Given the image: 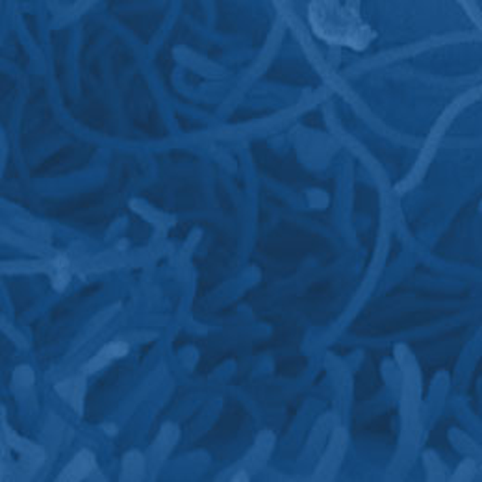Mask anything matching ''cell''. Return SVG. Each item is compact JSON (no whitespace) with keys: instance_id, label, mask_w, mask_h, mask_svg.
<instances>
[{"instance_id":"6","label":"cell","mask_w":482,"mask_h":482,"mask_svg":"<svg viewBox=\"0 0 482 482\" xmlns=\"http://www.w3.org/2000/svg\"><path fill=\"white\" fill-rule=\"evenodd\" d=\"M475 472H477V467H475V464H473L472 460L462 462V466L458 467V472L453 475V481H472Z\"/></svg>"},{"instance_id":"5","label":"cell","mask_w":482,"mask_h":482,"mask_svg":"<svg viewBox=\"0 0 482 482\" xmlns=\"http://www.w3.org/2000/svg\"><path fill=\"white\" fill-rule=\"evenodd\" d=\"M50 278H52V284H54L56 289H63L69 284V278H71V271H69V262H67L65 256H60L58 260L52 262L50 266Z\"/></svg>"},{"instance_id":"3","label":"cell","mask_w":482,"mask_h":482,"mask_svg":"<svg viewBox=\"0 0 482 482\" xmlns=\"http://www.w3.org/2000/svg\"><path fill=\"white\" fill-rule=\"evenodd\" d=\"M95 455L89 449H82L74 458H72L63 472L58 475V481L61 482H74L83 481V479L95 472Z\"/></svg>"},{"instance_id":"4","label":"cell","mask_w":482,"mask_h":482,"mask_svg":"<svg viewBox=\"0 0 482 482\" xmlns=\"http://www.w3.org/2000/svg\"><path fill=\"white\" fill-rule=\"evenodd\" d=\"M127 353H128V344H124V342H111V344L104 345V347H102V349H100L99 353H97V355L88 362V366L83 367V371L86 373L99 371V369H102L104 366L111 364L113 360H117V358H121V356L127 355Z\"/></svg>"},{"instance_id":"8","label":"cell","mask_w":482,"mask_h":482,"mask_svg":"<svg viewBox=\"0 0 482 482\" xmlns=\"http://www.w3.org/2000/svg\"><path fill=\"white\" fill-rule=\"evenodd\" d=\"M232 481H249V477H247V473H238V475H234Z\"/></svg>"},{"instance_id":"2","label":"cell","mask_w":482,"mask_h":482,"mask_svg":"<svg viewBox=\"0 0 482 482\" xmlns=\"http://www.w3.org/2000/svg\"><path fill=\"white\" fill-rule=\"evenodd\" d=\"M473 99H458L455 102V104L451 106L449 110L445 111L444 115H442V119L438 121V124L434 127V130H433V134H431V138H428V141H427V145H425V149H423V154H421V158L417 160V163H416V169H414V172L410 175V178L406 180L405 184H401L399 186V189H408L414 184V180H417V178L421 177L423 175V171L427 169V166H428V161H431V156H433V152L436 150V147H438V143H440V139H442V134L445 132V128L449 127L451 124V121H453V117L460 111V106H466L467 102H472Z\"/></svg>"},{"instance_id":"7","label":"cell","mask_w":482,"mask_h":482,"mask_svg":"<svg viewBox=\"0 0 482 482\" xmlns=\"http://www.w3.org/2000/svg\"><path fill=\"white\" fill-rule=\"evenodd\" d=\"M464 8H466V10L472 11L473 21L479 22V24H481V13H477V8H472V2H464Z\"/></svg>"},{"instance_id":"1","label":"cell","mask_w":482,"mask_h":482,"mask_svg":"<svg viewBox=\"0 0 482 482\" xmlns=\"http://www.w3.org/2000/svg\"><path fill=\"white\" fill-rule=\"evenodd\" d=\"M308 17L317 38L338 47L364 50L377 35L362 21L358 2H312Z\"/></svg>"}]
</instances>
